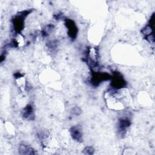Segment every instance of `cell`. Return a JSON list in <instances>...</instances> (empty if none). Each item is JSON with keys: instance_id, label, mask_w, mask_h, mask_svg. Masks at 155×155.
Wrapping results in <instances>:
<instances>
[{"instance_id": "cell-1", "label": "cell", "mask_w": 155, "mask_h": 155, "mask_svg": "<svg viewBox=\"0 0 155 155\" xmlns=\"http://www.w3.org/2000/svg\"><path fill=\"white\" fill-rule=\"evenodd\" d=\"M30 13V10H25L18 13L12 19V24L14 31L19 33L23 30L24 27V19Z\"/></svg>"}, {"instance_id": "cell-7", "label": "cell", "mask_w": 155, "mask_h": 155, "mask_svg": "<svg viewBox=\"0 0 155 155\" xmlns=\"http://www.w3.org/2000/svg\"><path fill=\"white\" fill-rule=\"evenodd\" d=\"M19 153L21 154H34L35 153L31 147L24 144H21L19 145Z\"/></svg>"}, {"instance_id": "cell-5", "label": "cell", "mask_w": 155, "mask_h": 155, "mask_svg": "<svg viewBox=\"0 0 155 155\" xmlns=\"http://www.w3.org/2000/svg\"><path fill=\"white\" fill-rule=\"evenodd\" d=\"M130 125L131 122L128 117H121L119 119L118 124V132L120 136H124L125 134Z\"/></svg>"}, {"instance_id": "cell-6", "label": "cell", "mask_w": 155, "mask_h": 155, "mask_svg": "<svg viewBox=\"0 0 155 155\" xmlns=\"http://www.w3.org/2000/svg\"><path fill=\"white\" fill-rule=\"evenodd\" d=\"M70 134L72 138L76 141H81L82 138V131L81 127L79 125L73 126L71 128L70 130Z\"/></svg>"}, {"instance_id": "cell-10", "label": "cell", "mask_w": 155, "mask_h": 155, "mask_svg": "<svg viewBox=\"0 0 155 155\" xmlns=\"http://www.w3.org/2000/svg\"><path fill=\"white\" fill-rule=\"evenodd\" d=\"M71 113L72 114L74 115V116H79L81 113H82V111L81 110V108L78 107H74L72 108L71 111Z\"/></svg>"}, {"instance_id": "cell-8", "label": "cell", "mask_w": 155, "mask_h": 155, "mask_svg": "<svg viewBox=\"0 0 155 155\" xmlns=\"http://www.w3.org/2000/svg\"><path fill=\"white\" fill-rule=\"evenodd\" d=\"M23 116L28 120H33V108L30 105H28L24 108V110L23 112Z\"/></svg>"}, {"instance_id": "cell-3", "label": "cell", "mask_w": 155, "mask_h": 155, "mask_svg": "<svg viewBox=\"0 0 155 155\" xmlns=\"http://www.w3.org/2000/svg\"><path fill=\"white\" fill-rule=\"evenodd\" d=\"M65 25L67 28V33L71 39L76 38L78 34V28L74 21L70 19L65 20Z\"/></svg>"}, {"instance_id": "cell-4", "label": "cell", "mask_w": 155, "mask_h": 155, "mask_svg": "<svg viewBox=\"0 0 155 155\" xmlns=\"http://www.w3.org/2000/svg\"><path fill=\"white\" fill-rule=\"evenodd\" d=\"M111 79V76L107 73L94 72L91 77V84L94 85H98L101 82Z\"/></svg>"}, {"instance_id": "cell-9", "label": "cell", "mask_w": 155, "mask_h": 155, "mask_svg": "<svg viewBox=\"0 0 155 155\" xmlns=\"http://www.w3.org/2000/svg\"><path fill=\"white\" fill-rule=\"evenodd\" d=\"M54 28V26L53 25H45L42 31V34L44 36H48L53 30V29Z\"/></svg>"}, {"instance_id": "cell-2", "label": "cell", "mask_w": 155, "mask_h": 155, "mask_svg": "<svg viewBox=\"0 0 155 155\" xmlns=\"http://www.w3.org/2000/svg\"><path fill=\"white\" fill-rule=\"evenodd\" d=\"M111 79V87L116 90H119L126 85V81L119 73H115Z\"/></svg>"}, {"instance_id": "cell-11", "label": "cell", "mask_w": 155, "mask_h": 155, "mask_svg": "<svg viewBox=\"0 0 155 155\" xmlns=\"http://www.w3.org/2000/svg\"><path fill=\"white\" fill-rule=\"evenodd\" d=\"M94 149L91 147H87L84 150V153L85 154H92L94 153Z\"/></svg>"}]
</instances>
